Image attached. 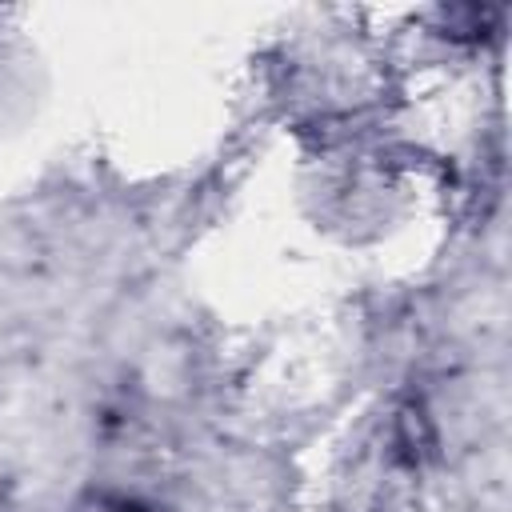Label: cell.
Segmentation results:
<instances>
[{"label":"cell","instance_id":"cell-1","mask_svg":"<svg viewBox=\"0 0 512 512\" xmlns=\"http://www.w3.org/2000/svg\"><path fill=\"white\" fill-rule=\"evenodd\" d=\"M96 512H140L132 504H96Z\"/></svg>","mask_w":512,"mask_h":512}]
</instances>
